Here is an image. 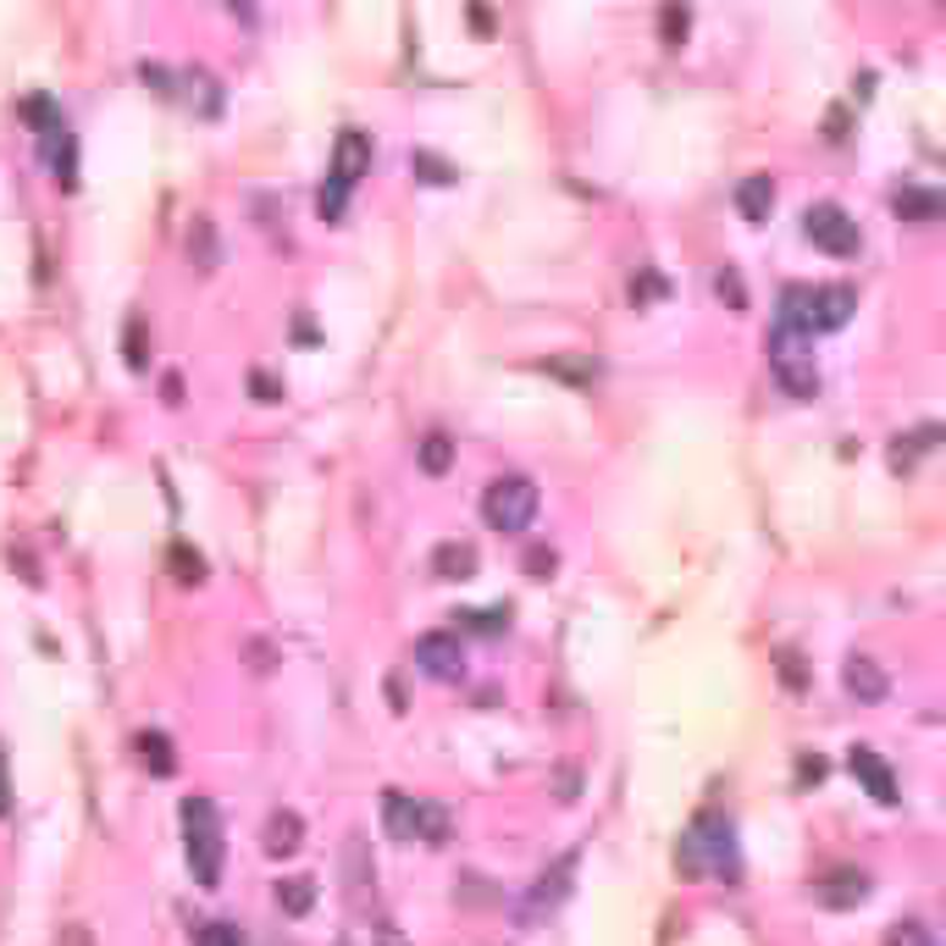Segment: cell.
Returning a JSON list of instances; mask_svg holds the SVG:
<instances>
[{"mask_svg":"<svg viewBox=\"0 0 946 946\" xmlns=\"http://www.w3.org/2000/svg\"><path fill=\"white\" fill-rule=\"evenodd\" d=\"M177 84L188 89L183 100H188L199 117H216V111H222V89H216V78H211L205 67H194V72H177Z\"/></svg>","mask_w":946,"mask_h":946,"instance_id":"obj_22","label":"cell"},{"mask_svg":"<svg viewBox=\"0 0 946 946\" xmlns=\"http://www.w3.org/2000/svg\"><path fill=\"white\" fill-rule=\"evenodd\" d=\"M365 172H371V134L343 128L338 145H332V160H326V183L315 194V216L321 222H343V211H349V199H354Z\"/></svg>","mask_w":946,"mask_h":946,"instance_id":"obj_4","label":"cell"},{"mask_svg":"<svg viewBox=\"0 0 946 946\" xmlns=\"http://www.w3.org/2000/svg\"><path fill=\"white\" fill-rule=\"evenodd\" d=\"M891 211H897L903 222H914V227H930V222H942V194H936V188L903 183V188L891 194Z\"/></svg>","mask_w":946,"mask_h":946,"instance_id":"obj_17","label":"cell"},{"mask_svg":"<svg viewBox=\"0 0 946 946\" xmlns=\"http://www.w3.org/2000/svg\"><path fill=\"white\" fill-rule=\"evenodd\" d=\"M28 117L39 123V160L50 166V177L61 183V188H72L78 183V139H72V123L39 95V100H28Z\"/></svg>","mask_w":946,"mask_h":946,"instance_id":"obj_7","label":"cell"},{"mask_svg":"<svg viewBox=\"0 0 946 946\" xmlns=\"http://www.w3.org/2000/svg\"><path fill=\"white\" fill-rule=\"evenodd\" d=\"M250 388L261 393V404H277V399H283V388H277L272 377H250Z\"/></svg>","mask_w":946,"mask_h":946,"instance_id":"obj_36","label":"cell"},{"mask_svg":"<svg viewBox=\"0 0 946 946\" xmlns=\"http://www.w3.org/2000/svg\"><path fill=\"white\" fill-rule=\"evenodd\" d=\"M172 565H177V582H183V587H194V582L205 576V565H199V554H188L183 543L172 548Z\"/></svg>","mask_w":946,"mask_h":946,"instance_id":"obj_32","label":"cell"},{"mask_svg":"<svg viewBox=\"0 0 946 946\" xmlns=\"http://www.w3.org/2000/svg\"><path fill=\"white\" fill-rule=\"evenodd\" d=\"M802 238H808L813 250L836 255V261L858 255V244H864L858 222H852V216H847L836 199H819V205H808V211H802Z\"/></svg>","mask_w":946,"mask_h":946,"instance_id":"obj_8","label":"cell"},{"mask_svg":"<svg viewBox=\"0 0 946 946\" xmlns=\"http://www.w3.org/2000/svg\"><path fill=\"white\" fill-rule=\"evenodd\" d=\"M56 946H95V936H89V925H67Z\"/></svg>","mask_w":946,"mask_h":946,"instance_id":"obj_38","label":"cell"},{"mask_svg":"<svg viewBox=\"0 0 946 946\" xmlns=\"http://www.w3.org/2000/svg\"><path fill=\"white\" fill-rule=\"evenodd\" d=\"M449 466H455V438H449V432H427V438H421V471L443 476Z\"/></svg>","mask_w":946,"mask_h":946,"instance_id":"obj_24","label":"cell"},{"mask_svg":"<svg viewBox=\"0 0 946 946\" xmlns=\"http://www.w3.org/2000/svg\"><path fill=\"white\" fill-rule=\"evenodd\" d=\"M183 852H188V875L194 886H222V864H227V841H222V813L205 791L183 797Z\"/></svg>","mask_w":946,"mask_h":946,"instance_id":"obj_3","label":"cell"},{"mask_svg":"<svg viewBox=\"0 0 946 946\" xmlns=\"http://www.w3.org/2000/svg\"><path fill=\"white\" fill-rule=\"evenodd\" d=\"M128 365L145 371V321H139V315L128 321Z\"/></svg>","mask_w":946,"mask_h":946,"instance_id":"obj_35","label":"cell"},{"mask_svg":"<svg viewBox=\"0 0 946 946\" xmlns=\"http://www.w3.org/2000/svg\"><path fill=\"white\" fill-rule=\"evenodd\" d=\"M343 869H349V903H354L360 914H371V903H377V864L365 858V836H360V830L349 836Z\"/></svg>","mask_w":946,"mask_h":946,"instance_id":"obj_12","label":"cell"},{"mask_svg":"<svg viewBox=\"0 0 946 946\" xmlns=\"http://www.w3.org/2000/svg\"><path fill=\"white\" fill-rule=\"evenodd\" d=\"M416 664H421V675H432V681H460V675H466V642H460V631H427V636L416 642Z\"/></svg>","mask_w":946,"mask_h":946,"instance_id":"obj_9","label":"cell"},{"mask_svg":"<svg viewBox=\"0 0 946 946\" xmlns=\"http://www.w3.org/2000/svg\"><path fill=\"white\" fill-rule=\"evenodd\" d=\"M819 776H825V759L802 753V759H797V781H819Z\"/></svg>","mask_w":946,"mask_h":946,"instance_id":"obj_37","label":"cell"},{"mask_svg":"<svg viewBox=\"0 0 946 946\" xmlns=\"http://www.w3.org/2000/svg\"><path fill=\"white\" fill-rule=\"evenodd\" d=\"M554 565H559V554H554V548H531V554H526V576H531V582H548V576H554Z\"/></svg>","mask_w":946,"mask_h":946,"instance_id":"obj_33","label":"cell"},{"mask_svg":"<svg viewBox=\"0 0 946 946\" xmlns=\"http://www.w3.org/2000/svg\"><path fill=\"white\" fill-rule=\"evenodd\" d=\"M277 908L289 914V919H305L315 908V880L311 875H289V880H277Z\"/></svg>","mask_w":946,"mask_h":946,"instance_id":"obj_23","label":"cell"},{"mask_svg":"<svg viewBox=\"0 0 946 946\" xmlns=\"http://www.w3.org/2000/svg\"><path fill=\"white\" fill-rule=\"evenodd\" d=\"M570 875H576V852L554 858L537 880H531V897H526V914H554L565 897H570Z\"/></svg>","mask_w":946,"mask_h":946,"instance_id":"obj_10","label":"cell"},{"mask_svg":"<svg viewBox=\"0 0 946 946\" xmlns=\"http://www.w3.org/2000/svg\"><path fill=\"white\" fill-rule=\"evenodd\" d=\"M813 897H819V908H858V903H869V875L864 869H852V864H841V869H830L819 886H813Z\"/></svg>","mask_w":946,"mask_h":946,"instance_id":"obj_11","label":"cell"},{"mask_svg":"<svg viewBox=\"0 0 946 946\" xmlns=\"http://www.w3.org/2000/svg\"><path fill=\"white\" fill-rule=\"evenodd\" d=\"M737 211H742V222L764 227L770 211H776V177H770V172H748V177L737 183Z\"/></svg>","mask_w":946,"mask_h":946,"instance_id":"obj_13","label":"cell"},{"mask_svg":"<svg viewBox=\"0 0 946 946\" xmlns=\"http://www.w3.org/2000/svg\"><path fill=\"white\" fill-rule=\"evenodd\" d=\"M886 946H930V930H925L919 919H903V925H891Z\"/></svg>","mask_w":946,"mask_h":946,"instance_id":"obj_30","label":"cell"},{"mask_svg":"<svg viewBox=\"0 0 946 946\" xmlns=\"http://www.w3.org/2000/svg\"><path fill=\"white\" fill-rule=\"evenodd\" d=\"M194 946H244V936H238V925H227V919H211V925L194 936Z\"/></svg>","mask_w":946,"mask_h":946,"instance_id":"obj_29","label":"cell"},{"mask_svg":"<svg viewBox=\"0 0 946 946\" xmlns=\"http://www.w3.org/2000/svg\"><path fill=\"white\" fill-rule=\"evenodd\" d=\"M764 354H770V371H776V382L787 388L791 399H813V393H819L813 338H797L787 326H776V332L764 338Z\"/></svg>","mask_w":946,"mask_h":946,"instance_id":"obj_6","label":"cell"},{"mask_svg":"<svg viewBox=\"0 0 946 946\" xmlns=\"http://www.w3.org/2000/svg\"><path fill=\"white\" fill-rule=\"evenodd\" d=\"M377 942H382V946H404V942H399V925H393V919H377Z\"/></svg>","mask_w":946,"mask_h":946,"instance_id":"obj_40","label":"cell"},{"mask_svg":"<svg viewBox=\"0 0 946 946\" xmlns=\"http://www.w3.org/2000/svg\"><path fill=\"white\" fill-rule=\"evenodd\" d=\"M852 311H858V294L847 283H791L781 294V321L776 326H787L797 338H813V332L847 326Z\"/></svg>","mask_w":946,"mask_h":946,"instance_id":"obj_1","label":"cell"},{"mask_svg":"<svg viewBox=\"0 0 946 946\" xmlns=\"http://www.w3.org/2000/svg\"><path fill=\"white\" fill-rule=\"evenodd\" d=\"M681 875H737V825L720 808H703L675 841Z\"/></svg>","mask_w":946,"mask_h":946,"instance_id":"obj_2","label":"cell"},{"mask_svg":"<svg viewBox=\"0 0 946 946\" xmlns=\"http://www.w3.org/2000/svg\"><path fill=\"white\" fill-rule=\"evenodd\" d=\"M847 764H852V776L869 787V797H875L880 808H891V802H897V781H891V770H886V759H880L875 748H852V759H847Z\"/></svg>","mask_w":946,"mask_h":946,"instance_id":"obj_15","label":"cell"},{"mask_svg":"<svg viewBox=\"0 0 946 946\" xmlns=\"http://www.w3.org/2000/svg\"><path fill=\"white\" fill-rule=\"evenodd\" d=\"M432 576H438V582H471V576H476V548H471V543H443V548L432 554Z\"/></svg>","mask_w":946,"mask_h":946,"instance_id":"obj_21","label":"cell"},{"mask_svg":"<svg viewBox=\"0 0 946 946\" xmlns=\"http://www.w3.org/2000/svg\"><path fill=\"white\" fill-rule=\"evenodd\" d=\"M11 813V770H6V748H0V819Z\"/></svg>","mask_w":946,"mask_h":946,"instance_id":"obj_39","label":"cell"},{"mask_svg":"<svg viewBox=\"0 0 946 946\" xmlns=\"http://www.w3.org/2000/svg\"><path fill=\"white\" fill-rule=\"evenodd\" d=\"M261 847H266L272 858H289V852H300V847H305V819H300L294 808H272Z\"/></svg>","mask_w":946,"mask_h":946,"instance_id":"obj_16","label":"cell"},{"mask_svg":"<svg viewBox=\"0 0 946 946\" xmlns=\"http://www.w3.org/2000/svg\"><path fill=\"white\" fill-rule=\"evenodd\" d=\"M659 294H664V283H659L653 272H642V277H631V300H636V305H653Z\"/></svg>","mask_w":946,"mask_h":946,"instance_id":"obj_34","label":"cell"},{"mask_svg":"<svg viewBox=\"0 0 946 946\" xmlns=\"http://www.w3.org/2000/svg\"><path fill=\"white\" fill-rule=\"evenodd\" d=\"M382 825L393 841H416V797L410 791H382Z\"/></svg>","mask_w":946,"mask_h":946,"instance_id":"obj_19","label":"cell"},{"mask_svg":"<svg viewBox=\"0 0 946 946\" xmlns=\"http://www.w3.org/2000/svg\"><path fill=\"white\" fill-rule=\"evenodd\" d=\"M781 675H787L791 686H802V670H797V653H787V659H781Z\"/></svg>","mask_w":946,"mask_h":946,"instance_id":"obj_41","label":"cell"},{"mask_svg":"<svg viewBox=\"0 0 946 946\" xmlns=\"http://www.w3.org/2000/svg\"><path fill=\"white\" fill-rule=\"evenodd\" d=\"M188 255L199 261V272H211V266H216V244H211V222H205V216H199V222H194V233H188Z\"/></svg>","mask_w":946,"mask_h":946,"instance_id":"obj_27","label":"cell"},{"mask_svg":"<svg viewBox=\"0 0 946 946\" xmlns=\"http://www.w3.org/2000/svg\"><path fill=\"white\" fill-rule=\"evenodd\" d=\"M455 621H460V631H476V636H504L509 631V609H466Z\"/></svg>","mask_w":946,"mask_h":946,"instance_id":"obj_25","label":"cell"},{"mask_svg":"<svg viewBox=\"0 0 946 946\" xmlns=\"http://www.w3.org/2000/svg\"><path fill=\"white\" fill-rule=\"evenodd\" d=\"M410 166H416V172H421V183H438V188H443V183H455V177H460V172H455V166H449V160H443V156H432V150H416V156H410Z\"/></svg>","mask_w":946,"mask_h":946,"instance_id":"obj_26","label":"cell"},{"mask_svg":"<svg viewBox=\"0 0 946 946\" xmlns=\"http://www.w3.org/2000/svg\"><path fill=\"white\" fill-rule=\"evenodd\" d=\"M449 836H455L449 808L438 797H416V841L421 847H449Z\"/></svg>","mask_w":946,"mask_h":946,"instance_id":"obj_18","label":"cell"},{"mask_svg":"<svg viewBox=\"0 0 946 946\" xmlns=\"http://www.w3.org/2000/svg\"><path fill=\"white\" fill-rule=\"evenodd\" d=\"M841 686H847V692H852L858 703H880L891 681H886V670H880V664H875L869 653H852V659L841 664Z\"/></svg>","mask_w":946,"mask_h":946,"instance_id":"obj_14","label":"cell"},{"mask_svg":"<svg viewBox=\"0 0 946 946\" xmlns=\"http://www.w3.org/2000/svg\"><path fill=\"white\" fill-rule=\"evenodd\" d=\"M134 748H139V764L156 776V781H166V776H177V753H172V737H160V731H139L134 737Z\"/></svg>","mask_w":946,"mask_h":946,"instance_id":"obj_20","label":"cell"},{"mask_svg":"<svg viewBox=\"0 0 946 946\" xmlns=\"http://www.w3.org/2000/svg\"><path fill=\"white\" fill-rule=\"evenodd\" d=\"M686 6H664V17H659V28H664V45H681L686 39Z\"/></svg>","mask_w":946,"mask_h":946,"instance_id":"obj_31","label":"cell"},{"mask_svg":"<svg viewBox=\"0 0 946 946\" xmlns=\"http://www.w3.org/2000/svg\"><path fill=\"white\" fill-rule=\"evenodd\" d=\"M537 504H543V492H537L531 476H492L487 492H481V520L492 531L515 537V531H526L537 520Z\"/></svg>","mask_w":946,"mask_h":946,"instance_id":"obj_5","label":"cell"},{"mask_svg":"<svg viewBox=\"0 0 946 946\" xmlns=\"http://www.w3.org/2000/svg\"><path fill=\"white\" fill-rule=\"evenodd\" d=\"M714 294H720L731 311H748V289H742V277H737L731 266H720V272H714Z\"/></svg>","mask_w":946,"mask_h":946,"instance_id":"obj_28","label":"cell"},{"mask_svg":"<svg viewBox=\"0 0 946 946\" xmlns=\"http://www.w3.org/2000/svg\"><path fill=\"white\" fill-rule=\"evenodd\" d=\"M338 946H349V942H338Z\"/></svg>","mask_w":946,"mask_h":946,"instance_id":"obj_42","label":"cell"}]
</instances>
